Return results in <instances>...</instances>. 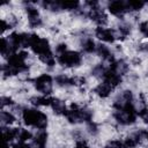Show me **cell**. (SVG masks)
I'll return each mask as SVG.
<instances>
[{"label":"cell","instance_id":"obj_17","mask_svg":"<svg viewBox=\"0 0 148 148\" xmlns=\"http://www.w3.org/2000/svg\"><path fill=\"white\" fill-rule=\"evenodd\" d=\"M96 45L97 44H95V42L91 38H89V37H86L82 40V43H81L82 50L84 52H87V53H94V52H96Z\"/></svg>","mask_w":148,"mask_h":148},{"label":"cell","instance_id":"obj_24","mask_svg":"<svg viewBox=\"0 0 148 148\" xmlns=\"http://www.w3.org/2000/svg\"><path fill=\"white\" fill-rule=\"evenodd\" d=\"M130 31H131V27L128 24H121L119 27V38H120V36H121V38L126 37L130 34Z\"/></svg>","mask_w":148,"mask_h":148},{"label":"cell","instance_id":"obj_7","mask_svg":"<svg viewBox=\"0 0 148 148\" xmlns=\"http://www.w3.org/2000/svg\"><path fill=\"white\" fill-rule=\"evenodd\" d=\"M34 86L44 96H49L51 94V91H52L53 80H52L51 75H49V74H42V75L37 76L34 80Z\"/></svg>","mask_w":148,"mask_h":148},{"label":"cell","instance_id":"obj_3","mask_svg":"<svg viewBox=\"0 0 148 148\" xmlns=\"http://www.w3.org/2000/svg\"><path fill=\"white\" fill-rule=\"evenodd\" d=\"M22 118L25 125L32 126L40 131H43L47 126L46 114L37 109H24L22 111Z\"/></svg>","mask_w":148,"mask_h":148},{"label":"cell","instance_id":"obj_2","mask_svg":"<svg viewBox=\"0 0 148 148\" xmlns=\"http://www.w3.org/2000/svg\"><path fill=\"white\" fill-rule=\"evenodd\" d=\"M27 57L28 54L25 52H18V53L12 54L8 58L7 64L2 66V73L5 74V76L16 75L18 73L28 71L29 66L27 65V61H25Z\"/></svg>","mask_w":148,"mask_h":148},{"label":"cell","instance_id":"obj_25","mask_svg":"<svg viewBox=\"0 0 148 148\" xmlns=\"http://www.w3.org/2000/svg\"><path fill=\"white\" fill-rule=\"evenodd\" d=\"M138 114H139V117L148 125V109H146V108L141 109L140 111H138Z\"/></svg>","mask_w":148,"mask_h":148},{"label":"cell","instance_id":"obj_9","mask_svg":"<svg viewBox=\"0 0 148 148\" xmlns=\"http://www.w3.org/2000/svg\"><path fill=\"white\" fill-rule=\"evenodd\" d=\"M108 9H109V12L112 15L118 16V17H121L124 14L128 13V10H127V2L126 1H121V0H114V1L109 2Z\"/></svg>","mask_w":148,"mask_h":148},{"label":"cell","instance_id":"obj_30","mask_svg":"<svg viewBox=\"0 0 148 148\" xmlns=\"http://www.w3.org/2000/svg\"><path fill=\"white\" fill-rule=\"evenodd\" d=\"M75 148H89V146L86 143V141H83V140H80V141H77V142H76V145H75Z\"/></svg>","mask_w":148,"mask_h":148},{"label":"cell","instance_id":"obj_32","mask_svg":"<svg viewBox=\"0 0 148 148\" xmlns=\"http://www.w3.org/2000/svg\"><path fill=\"white\" fill-rule=\"evenodd\" d=\"M2 148H9V143L7 142V141H2Z\"/></svg>","mask_w":148,"mask_h":148},{"label":"cell","instance_id":"obj_26","mask_svg":"<svg viewBox=\"0 0 148 148\" xmlns=\"http://www.w3.org/2000/svg\"><path fill=\"white\" fill-rule=\"evenodd\" d=\"M139 30H140V32H141L143 36L148 37V21H145V22L140 23V25H139Z\"/></svg>","mask_w":148,"mask_h":148},{"label":"cell","instance_id":"obj_8","mask_svg":"<svg viewBox=\"0 0 148 148\" xmlns=\"http://www.w3.org/2000/svg\"><path fill=\"white\" fill-rule=\"evenodd\" d=\"M130 105H133V94L130 90H124L120 92L113 102V108L116 110H120Z\"/></svg>","mask_w":148,"mask_h":148},{"label":"cell","instance_id":"obj_22","mask_svg":"<svg viewBox=\"0 0 148 148\" xmlns=\"http://www.w3.org/2000/svg\"><path fill=\"white\" fill-rule=\"evenodd\" d=\"M31 138H32V134H31L28 130L20 128V131H18V136H17V139H18L20 141L25 142L27 140H29V139H31Z\"/></svg>","mask_w":148,"mask_h":148},{"label":"cell","instance_id":"obj_14","mask_svg":"<svg viewBox=\"0 0 148 148\" xmlns=\"http://www.w3.org/2000/svg\"><path fill=\"white\" fill-rule=\"evenodd\" d=\"M96 53L98 56H101L105 61H109V62H112L114 59H113V56L110 51V49L103 44H97L96 45Z\"/></svg>","mask_w":148,"mask_h":148},{"label":"cell","instance_id":"obj_16","mask_svg":"<svg viewBox=\"0 0 148 148\" xmlns=\"http://www.w3.org/2000/svg\"><path fill=\"white\" fill-rule=\"evenodd\" d=\"M46 141H47V133L44 131H40L34 139L32 145L35 148H45L46 147Z\"/></svg>","mask_w":148,"mask_h":148},{"label":"cell","instance_id":"obj_28","mask_svg":"<svg viewBox=\"0 0 148 148\" xmlns=\"http://www.w3.org/2000/svg\"><path fill=\"white\" fill-rule=\"evenodd\" d=\"M12 148H31V146L25 143V142H23V141H18V142L14 143L12 146Z\"/></svg>","mask_w":148,"mask_h":148},{"label":"cell","instance_id":"obj_10","mask_svg":"<svg viewBox=\"0 0 148 148\" xmlns=\"http://www.w3.org/2000/svg\"><path fill=\"white\" fill-rule=\"evenodd\" d=\"M95 35L98 39L103 40V42H106V43H113L117 35H116V31L113 29H110V28H104V27H98L96 28L95 30Z\"/></svg>","mask_w":148,"mask_h":148},{"label":"cell","instance_id":"obj_19","mask_svg":"<svg viewBox=\"0 0 148 148\" xmlns=\"http://www.w3.org/2000/svg\"><path fill=\"white\" fill-rule=\"evenodd\" d=\"M18 128H2V138L5 141H12L18 136Z\"/></svg>","mask_w":148,"mask_h":148},{"label":"cell","instance_id":"obj_21","mask_svg":"<svg viewBox=\"0 0 148 148\" xmlns=\"http://www.w3.org/2000/svg\"><path fill=\"white\" fill-rule=\"evenodd\" d=\"M0 117H1V123L3 125H9V124L15 121V117L8 111H1V116Z\"/></svg>","mask_w":148,"mask_h":148},{"label":"cell","instance_id":"obj_11","mask_svg":"<svg viewBox=\"0 0 148 148\" xmlns=\"http://www.w3.org/2000/svg\"><path fill=\"white\" fill-rule=\"evenodd\" d=\"M27 10V14H28V22H29V25L32 27V28H38L42 25V18L39 16V13L38 10L32 7V6H28L25 8Z\"/></svg>","mask_w":148,"mask_h":148},{"label":"cell","instance_id":"obj_31","mask_svg":"<svg viewBox=\"0 0 148 148\" xmlns=\"http://www.w3.org/2000/svg\"><path fill=\"white\" fill-rule=\"evenodd\" d=\"M88 128H89V132L92 133V134H95V133L97 132V127H96V125H95L94 123H89Z\"/></svg>","mask_w":148,"mask_h":148},{"label":"cell","instance_id":"obj_12","mask_svg":"<svg viewBox=\"0 0 148 148\" xmlns=\"http://www.w3.org/2000/svg\"><path fill=\"white\" fill-rule=\"evenodd\" d=\"M113 89H114V87H113L111 83H109V82H106V81L103 80V82L99 83V84L94 89V91H95V94L98 95L99 97L105 98V97H108V96L112 92Z\"/></svg>","mask_w":148,"mask_h":148},{"label":"cell","instance_id":"obj_23","mask_svg":"<svg viewBox=\"0 0 148 148\" xmlns=\"http://www.w3.org/2000/svg\"><path fill=\"white\" fill-rule=\"evenodd\" d=\"M104 148H126L124 141H120V140H112V141H109Z\"/></svg>","mask_w":148,"mask_h":148},{"label":"cell","instance_id":"obj_27","mask_svg":"<svg viewBox=\"0 0 148 148\" xmlns=\"http://www.w3.org/2000/svg\"><path fill=\"white\" fill-rule=\"evenodd\" d=\"M14 102L12 101V98H9V97H6V96H2L1 97V108H3V106H6V105H12Z\"/></svg>","mask_w":148,"mask_h":148},{"label":"cell","instance_id":"obj_29","mask_svg":"<svg viewBox=\"0 0 148 148\" xmlns=\"http://www.w3.org/2000/svg\"><path fill=\"white\" fill-rule=\"evenodd\" d=\"M65 51H67V46H66V44H59V45H57V47H56V52L58 53V56L61 54V53H64Z\"/></svg>","mask_w":148,"mask_h":148},{"label":"cell","instance_id":"obj_6","mask_svg":"<svg viewBox=\"0 0 148 148\" xmlns=\"http://www.w3.org/2000/svg\"><path fill=\"white\" fill-rule=\"evenodd\" d=\"M58 61L60 65L66 67H76L82 61V56L76 51H65L58 56Z\"/></svg>","mask_w":148,"mask_h":148},{"label":"cell","instance_id":"obj_15","mask_svg":"<svg viewBox=\"0 0 148 148\" xmlns=\"http://www.w3.org/2000/svg\"><path fill=\"white\" fill-rule=\"evenodd\" d=\"M50 106L52 108V110H53L57 114H64V116H65L66 112H67L65 102H64V101H60V99H58V98H53V101H52V103H51Z\"/></svg>","mask_w":148,"mask_h":148},{"label":"cell","instance_id":"obj_4","mask_svg":"<svg viewBox=\"0 0 148 148\" xmlns=\"http://www.w3.org/2000/svg\"><path fill=\"white\" fill-rule=\"evenodd\" d=\"M65 117L67 118V120H68L69 123H73V124L82 123V121L89 123V121L91 120L92 112H91L89 109L79 108L76 104H72L71 110H67Z\"/></svg>","mask_w":148,"mask_h":148},{"label":"cell","instance_id":"obj_5","mask_svg":"<svg viewBox=\"0 0 148 148\" xmlns=\"http://www.w3.org/2000/svg\"><path fill=\"white\" fill-rule=\"evenodd\" d=\"M136 116L138 112L134 108V105H130L127 108L120 109V110H116L113 113L114 119L121 124V125H131L136 120Z\"/></svg>","mask_w":148,"mask_h":148},{"label":"cell","instance_id":"obj_20","mask_svg":"<svg viewBox=\"0 0 148 148\" xmlns=\"http://www.w3.org/2000/svg\"><path fill=\"white\" fill-rule=\"evenodd\" d=\"M126 2H127V10H128V12L140 10V9L143 8V6L146 5V2L140 1V0H131V1H126Z\"/></svg>","mask_w":148,"mask_h":148},{"label":"cell","instance_id":"obj_13","mask_svg":"<svg viewBox=\"0 0 148 148\" xmlns=\"http://www.w3.org/2000/svg\"><path fill=\"white\" fill-rule=\"evenodd\" d=\"M145 134H146V132H143V131H138V132L132 133L131 135H128V136L124 140V143H125L126 148H134V147H136V146L140 143L142 135H145Z\"/></svg>","mask_w":148,"mask_h":148},{"label":"cell","instance_id":"obj_33","mask_svg":"<svg viewBox=\"0 0 148 148\" xmlns=\"http://www.w3.org/2000/svg\"><path fill=\"white\" fill-rule=\"evenodd\" d=\"M145 135H146V139H147V141H148V132H146V134H145Z\"/></svg>","mask_w":148,"mask_h":148},{"label":"cell","instance_id":"obj_18","mask_svg":"<svg viewBox=\"0 0 148 148\" xmlns=\"http://www.w3.org/2000/svg\"><path fill=\"white\" fill-rule=\"evenodd\" d=\"M52 101H53V97H50V96H37L30 99V102L34 105H43V106L51 105Z\"/></svg>","mask_w":148,"mask_h":148},{"label":"cell","instance_id":"obj_1","mask_svg":"<svg viewBox=\"0 0 148 148\" xmlns=\"http://www.w3.org/2000/svg\"><path fill=\"white\" fill-rule=\"evenodd\" d=\"M28 47H30L32 52L36 53L39 57L40 61L44 62L45 65L53 66L56 64V59L50 47V43L46 38L39 37L36 34H29Z\"/></svg>","mask_w":148,"mask_h":148}]
</instances>
